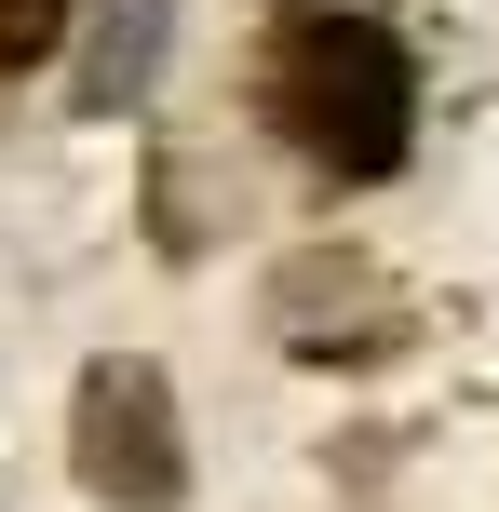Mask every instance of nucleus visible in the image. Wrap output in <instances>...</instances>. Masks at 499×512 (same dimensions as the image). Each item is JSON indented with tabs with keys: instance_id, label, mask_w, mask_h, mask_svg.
<instances>
[{
	"instance_id": "obj_1",
	"label": "nucleus",
	"mask_w": 499,
	"mask_h": 512,
	"mask_svg": "<svg viewBox=\"0 0 499 512\" xmlns=\"http://www.w3.org/2000/svg\"><path fill=\"white\" fill-rule=\"evenodd\" d=\"M257 108L311 176H392L419 149V81H405V41L365 14H297L284 41L257 54Z\"/></svg>"
},
{
	"instance_id": "obj_2",
	"label": "nucleus",
	"mask_w": 499,
	"mask_h": 512,
	"mask_svg": "<svg viewBox=\"0 0 499 512\" xmlns=\"http://www.w3.org/2000/svg\"><path fill=\"white\" fill-rule=\"evenodd\" d=\"M68 472L108 512H176L189 499V432H176L162 364H135V351L81 364V391H68Z\"/></svg>"
},
{
	"instance_id": "obj_3",
	"label": "nucleus",
	"mask_w": 499,
	"mask_h": 512,
	"mask_svg": "<svg viewBox=\"0 0 499 512\" xmlns=\"http://www.w3.org/2000/svg\"><path fill=\"white\" fill-rule=\"evenodd\" d=\"M270 337H284V351H351V364H365V351H392V337H405V310H392V283H378L365 270V256H284V270H270Z\"/></svg>"
},
{
	"instance_id": "obj_4",
	"label": "nucleus",
	"mask_w": 499,
	"mask_h": 512,
	"mask_svg": "<svg viewBox=\"0 0 499 512\" xmlns=\"http://www.w3.org/2000/svg\"><path fill=\"white\" fill-rule=\"evenodd\" d=\"M162 81V0H95L81 27V108H135Z\"/></svg>"
},
{
	"instance_id": "obj_5",
	"label": "nucleus",
	"mask_w": 499,
	"mask_h": 512,
	"mask_svg": "<svg viewBox=\"0 0 499 512\" xmlns=\"http://www.w3.org/2000/svg\"><path fill=\"white\" fill-rule=\"evenodd\" d=\"M54 27H68V0H0V81H14V68H41V54H54Z\"/></svg>"
}]
</instances>
